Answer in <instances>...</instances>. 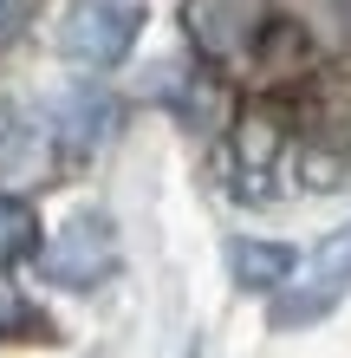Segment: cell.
<instances>
[{"label": "cell", "mask_w": 351, "mask_h": 358, "mask_svg": "<svg viewBox=\"0 0 351 358\" xmlns=\"http://www.w3.org/2000/svg\"><path fill=\"white\" fill-rule=\"evenodd\" d=\"M228 273H234V287H247V293H280L299 273V248L241 235V241H228Z\"/></svg>", "instance_id": "8992f818"}, {"label": "cell", "mask_w": 351, "mask_h": 358, "mask_svg": "<svg viewBox=\"0 0 351 358\" xmlns=\"http://www.w3.org/2000/svg\"><path fill=\"white\" fill-rule=\"evenodd\" d=\"M182 27H189L202 59L241 66V59H254L260 39L274 33V7H267V0H189V7H182Z\"/></svg>", "instance_id": "7a4b0ae2"}, {"label": "cell", "mask_w": 351, "mask_h": 358, "mask_svg": "<svg viewBox=\"0 0 351 358\" xmlns=\"http://www.w3.org/2000/svg\"><path fill=\"white\" fill-rule=\"evenodd\" d=\"M46 124H52V143H59L66 157H91L98 143L117 131V98H111L105 85H72V92L52 98Z\"/></svg>", "instance_id": "5b68a950"}, {"label": "cell", "mask_w": 351, "mask_h": 358, "mask_svg": "<svg viewBox=\"0 0 351 358\" xmlns=\"http://www.w3.org/2000/svg\"><path fill=\"white\" fill-rule=\"evenodd\" d=\"M27 255H39V215H33V202L0 196V267H13Z\"/></svg>", "instance_id": "ba28073f"}, {"label": "cell", "mask_w": 351, "mask_h": 358, "mask_svg": "<svg viewBox=\"0 0 351 358\" xmlns=\"http://www.w3.org/2000/svg\"><path fill=\"white\" fill-rule=\"evenodd\" d=\"M20 320H27V306H20V293H13V280H7V267H0V332H13Z\"/></svg>", "instance_id": "9c48e42d"}, {"label": "cell", "mask_w": 351, "mask_h": 358, "mask_svg": "<svg viewBox=\"0 0 351 358\" xmlns=\"http://www.w3.org/2000/svg\"><path fill=\"white\" fill-rule=\"evenodd\" d=\"M13 143H20V124H13V104L0 98V157H13Z\"/></svg>", "instance_id": "30bf717a"}, {"label": "cell", "mask_w": 351, "mask_h": 358, "mask_svg": "<svg viewBox=\"0 0 351 358\" xmlns=\"http://www.w3.org/2000/svg\"><path fill=\"white\" fill-rule=\"evenodd\" d=\"M345 287H351V222L313 248L299 287H280V293H274V332H293V326L325 320V313L345 300Z\"/></svg>", "instance_id": "277c9868"}, {"label": "cell", "mask_w": 351, "mask_h": 358, "mask_svg": "<svg viewBox=\"0 0 351 358\" xmlns=\"http://www.w3.org/2000/svg\"><path fill=\"white\" fill-rule=\"evenodd\" d=\"M143 33V7L137 0H78V7L66 13V27H59V52L72 59V66H124Z\"/></svg>", "instance_id": "6da1fadb"}, {"label": "cell", "mask_w": 351, "mask_h": 358, "mask_svg": "<svg viewBox=\"0 0 351 358\" xmlns=\"http://www.w3.org/2000/svg\"><path fill=\"white\" fill-rule=\"evenodd\" d=\"M111 267H117V228H111L105 208H78L52 235V248L39 255V273L52 287H72V293H91Z\"/></svg>", "instance_id": "3957f363"}, {"label": "cell", "mask_w": 351, "mask_h": 358, "mask_svg": "<svg viewBox=\"0 0 351 358\" xmlns=\"http://www.w3.org/2000/svg\"><path fill=\"white\" fill-rule=\"evenodd\" d=\"M20 20H27V0H0V39H7Z\"/></svg>", "instance_id": "8fae6325"}, {"label": "cell", "mask_w": 351, "mask_h": 358, "mask_svg": "<svg viewBox=\"0 0 351 358\" xmlns=\"http://www.w3.org/2000/svg\"><path fill=\"white\" fill-rule=\"evenodd\" d=\"M274 163H280V117L274 111H247L234 124V170H241L247 196H254V182H267Z\"/></svg>", "instance_id": "52a82bcc"}]
</instances>
